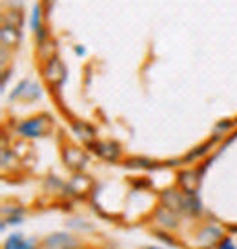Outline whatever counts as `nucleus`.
I'll return each instance as SVG.
<instances>
[{
	"label": "nucleus",
	"mask_w": 237,
	"mask_h": 249,
	"mask_svg": "<svg viewBox=\"0 0 237 249\" xmlns=\"http://www.w3.org/2000/svg\"><path fill=\"white\" fill-rule=\"evenodd\" d=\"M40 97V86L39 84H29L28 91H26V95H24V100H35V98Z\"/></svg>",
	"instance_id": "nucleus-17"
},
{
	"label": "nucleus",
	"mask_w": 237,
	"mask_h": 249,
	"mask_svg": "<svg viewBox=\"0 0 237 249\" xmlns=\"http://www.w3.org/2000/svg\"><path fill=\"white\" fill-rule=\"evenodd\" d=\"M201 200L197 198L196 195L184 193V206H182V213L188 214H199L201 213Z\"/></svg>",
	"instance_id": "nucleus-14"
},
{
	"label": "nucleus",
	"mask_w": 237,
	"mask_h": 249,
	"mask_svg": "<svg viewBox=\"0 0 237 249\" xmlns=\"http://www.w3.org/2000/svg\"><path fill=\"white\" fill-rule=\"evenodd\" d=\"M90 147L97 153L102 160L108 162H117L120 159V147L115 142H108V140H95L93 144H90Z\"/></svg>",
	"instance_id": "nucleus-7"
},
{
	"label": "nucleus",
	"mask_w": 237,
	"mask_h": 249,
	"mask_svg": "<svg viewBox=\"0 0 237 249\" xmlns=\"http://www.w3.org/2000/svg\"><path fill=\"white\" fill-rule=\"evenodd\" d=\"M177 184H179V189L182 193L196 195L199 191V186H201V175L196 169L181 171L179 177H177Z\"/></svg>",
	"instance_id": "nucleus-6"
},
{
	"label": "nucleus",
	"mask_w": 237,
	"mask_h": 249,
	"mask_svg": "<svg viewBox=\"0 0 237 249\" xmlns=\"http://www.w3.org/2000/svg\"><path fill=\"white\" fill-rule=\"evenodd\" d=\"M51 127H53V122L48 115H35V117L19 122L17 133L22 139H40L51 131Z\"/></svg>",
	"instance_id": "nucleus-1"
},
{
	"label": "nucleus",
	"mask_w": 237,
	"mask_h": 249,
	"mask_svg": "<svg viewBox=\"0 0 237 249\" xmlns=\"http://www.w3.org/2000/svg\"><path fill=\"white\" fill-rule=\"evenodd\" d=\"M62 159H64V164L70 167V169H73V171H79V169H82L88 164V155L80 147H75V145H66L64 147Z\"/></svg>",
	"instance_id": "nucleus-5"
},
{
	"label": "nucleus",
	"mask_w": 237,
	"mask_h": 249,
	"mask_svg": "<svg viewBox=\"0 0 237 249\" xmlns=\"http://www.w3.org/2000/svg\"><path fill=\"white\" fill-rule=\"evenodd\" d=\"M0 38H2V49H15L22 38L20 28H15L11 24H2Z\"/></svg>",
	"instance_id": "nucleus-10"
},
{
	"label": "nucleus",
	"mask_w": 237,
	"mask_h": 249,
	"mask_svg": "<svg viewBox=\"0 0 237 249\" xmlns=\"http://www.w3.org/2000/svg\"><path fill=\"white\" fill-rule=\"evenodd\" d=\"M42 249H77L79 240L66 233H55L42 240Z\"/></svg>",
	"instance_id": "nucleus-3"
},
{
	"label": "nucleus",
	"mask_w": 237,
	"mask_h": 249,
	"mask_svg": "<svg viewBox=\"0 0 237 249\" xmlns=\"http://www.w3.org/2000/svg\"><path fill=\"white\" fill-rule=\"evenodd\" d=\"M44 7H42L40 2H37L35 6H33V9H31V17H29V26H31V31L33 33H37L39 29L44 26Z\"/></svg>",
	"instance_id": "nucleus-13"
},
{
	"label": "nucleus",
	"mask_w": 237,
	"mask_h": 249,
	"mask_svg": "<svg viewBox=\"0 0 237 249\" xmlns=\"http://www.w3.org/2000/svg\"><path fill=\"white\" fill-rule=\"evenodd\" d=\"M216 249H237V246L234 242H232V238H228V236H224L221 242L217 244Z\"/></svg>",
	"instance_id": "nucleus-18"
},
{
	"label": "nucleus",
	"mask_w": 237,
	"mask_h": 249,
	"mask_svg": "<svg viewBox=\"0 0 237 249\" xmlns=\"http://www.w3.org/2000/svg\"><path fill=\"white\" fill-rule=\"evenodd\" d=\"M75 53H77L79 56H82L84 53H86V49H84L82 46H75Z\"/></svg>",
	"instance_id": "nucleus-19"
},
{
	"label": "nucleus",
	"mask_w": 237,
	"mask_h": 249,
	"mask_svg": "<svg viewBox=\"0 0 237 249\" xmlns=\"http://www.w3.org/2000/svg\"><path fill=\"white\" fill-rule=\"evenodd\" d=\"M42 76H44V80L51 88L57 89L66 80V66H64V62L59 56H53V58H49L48 62H44V66H42Z\"/></svg>",
	"instance_id": "nucleus-2"
},
{
	"label": "nucleus",
	"mask_w": 237,
	"mask_h": 249,
	"mask_svg": "<svg viewBox=\"0 0 237 249\" xmlns=\"http://www.w3.org/2000/svg\"><path fill=\"white\" fill-rule=\"evenodd\" d=\"M155 224L160 226L162 229H168V231H174L179 226V213H175L172 209L160 206L157 211H155Z\"/></svg>",
	"instance_id": "nucleus-9"
},
{
	"label": "nucleus",
	"mask_w": 237,
	"mask_h": 249,
	"mask_svg": "<svg viewBox=\"0 0 237 249\" xmlns=\"http://www.w3.org/2000/svg\"><path fill=\"white\" fill-rule=\"evenodd\" d=\"M73 131H75V135H77L86 145H90L95 142V129H93L90 124H86V122H75V124H73Z\"/></svg>",
	"instance_id": "nucleus-12"
},
{
	"label": "nucleus",
	"mask_w": 237,
	"mask_h": 249,
	"mask_svg": "<svg viewBox=\"0 0 237 249\" xmlns=\"http://www.w3.org/2000/svg\"><path fill=\"white\" fill-rule=\"evenodd\" d=\"M160 206L172 209L175 213H182L184 206V193L179 189H166L160 193Z\"/></svg>",
	"instance_id": "nucleus-8"
},
{
	"label": "nucleus",
	"mask_w": 237,
	"mask_h": 249,
	"mask_svg": "<svg viewBox=\"0 0 237 249\" xmlns=\"http://www.w3.org/2000/svg\"><path fill=\"white\" fill-rule=\"evenodd\" d=\"M223 238H224L223 228L214 226V224L204 226V228H201L199 229V233H197V244L202 246V248H212V246H217Z\"/></svg>",
	"instance_id": "nucleus-4"
},
{
	"label": "nucleus",
	"mask_w": 237,
	"mask_h": 249,
	"mask_svg": "<svg viewBox=\"0 0 237 249\" xmlns=\"http://www.w3.org/2000/svg\"><path fill=\"white\" fill-rule=\"evenodd\" d=\"M40 244L37 242V238H26L22 233H13L9 235L6 242H4V249H39Z\"/></svg>",
	"instance_id": "nucleus-11"
},
{
	"label": "nucleus",
	"mask_w": 237,
	"mask_h": 249,
	"mask_svg": "<svg viewBox=\"0 0 237 249\" xmlns=\"http://www.w3.org/2000/svg\"><path fill=\"white\" fill-rule=\"evenodd\" d=\"M2 24H11L15 28H22V11L20 9H9L4 13V18H2Z\"/></svg>",
	"instance_id": "nucleus-15"
},
{
	"label": "nucleus",
	"mask_w": 237,
	"mask_h": 249,
	"mask_svg": "<svg viewBox=\"0 0 237 249\" xmlns=\"http://www.w3.org/2000/svg\"><path fill=\"white\" fill-rule=\"evenodd\" d=\"M144 249H162V248H155V246H152V248H144Z\"/></svg>",
	"instance_id": "nucleus-20"
},
{
	"label": "nucleus",
	"mask_w": 237,
	"mask_h": 249,
	"mask_svg": "<svg viewBox=\"0 0 237 249\" xmlns=\"http://www.w3.org/2000/svg\"><path fill=\"white\" fill-rule=\"evenodd\" d=\"M29 84H31V80H28V78H26V80H22V82L13 89V93L9 95V98H11V100H17L19 97L24 98V95H26V91H28V88H29Z\"/></svg>",
	"instance_id": "nucleus-16"
}]
</instances>
